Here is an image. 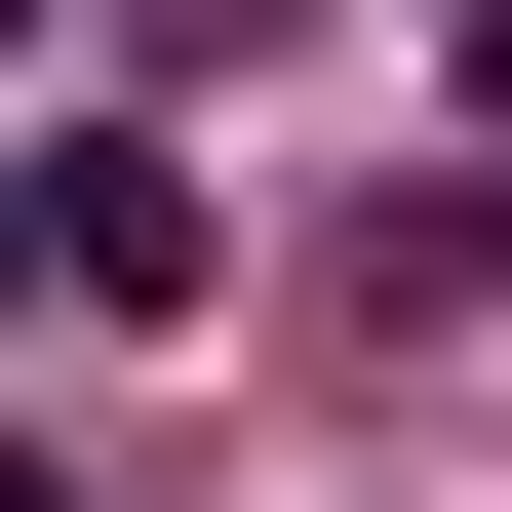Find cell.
Returning <instances> with one entry per match:
<instances>
[{
    "mask_svg": "<svg viewBox=\"0 0 512 512\" xmlns=\"http://www.w3.org/2000/svg\"><path fill=\"white\" fill-rule=\"evenodd\" d=\"M40 276H79V158H0V316H40Z\"/></svg>",
    "mask_w": 512,
    "mask_h": 512,
    "instance_id": "1",
    "label": "cell"
},
{
    "mask_svg": "<svg viewBox=\"0 0 512 512\" xmlns=\"http://www.w3.org/2000/svg\"><path fill=\"white\" fill-rule=\"evenodd\" d=\"M473 119H512V0H473Z\"/></svg>",
    "mask_w": 512,
    "mask_h": 512,
    "instance_id": "2",
    "label": "cell"
},
{
    "mask_svg": "<svg viewBox=\"0 0 512 512\" xmlns=\"http://www.w3.org/2000/svg\"><path fill=\"white\" fill-rule=\"evenodd\" d=\"M0 40H40V0H0Z\"/></svg>",
    "mask_w": 512,
    "mask_h": 512,
    "instance_id": "3",
    "label": "cell"
},
{
    "mask_svg": "<svg viewBox=\"0 0 512 512\" xmlns=\"http://www.w3.org/2000/svg\"><path fill=\"white\" fill-rule=\"evenodd\" d=\"M0 512H40V473H0Z\"/></svg>",
    "mask_w": 512,
    "mask_h": 512,
    "instance_id": "4",
    "label": "cell"
}]
</instances>
